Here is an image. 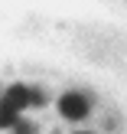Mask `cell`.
I'll return each mask as SVG.
<instances>
[{
	"label": "cell",
	"mask_w": 127,
	"mask_h": 134,
	"mask_svg": "<svg viewBox=\"0 0 127 134\" xmlns=\"http://www.w3.org/2000/svg\"><path fill=\"white\" fill-rule=\"evenodd\" d=\"M88 98L82 95V92H65L62 98H59V115L65 118V121H82L85 115H88Z\"/></svg>",
	"instance_id": "1"
},
{
	"label": "cell",
	"mask_w": 127,
	"mask_h": 134,
	"mask_svg": "<svg viewBox=\"0 0 127 134\" xmlns=\"http://www.w3.org/2000/svg\"><path fill=\"white\" fill-rule=\"evenodd\" d=\"M33 105V88L29 85H10L3 95V111H13V115H23V108Z\"/></svg>",
	"instance_id": "2"
},
{
	"label": "cell",
	"mask_w": 127,
	"mask_h": 134,
	"mask_svg": "<svg viewBox=\"0 0 127 134\" xmlns=\"http://www.w3.org/2000/svg\"><path fill=\"white\" fill-rule=\"evenodd\" d=\"M33 105H46V95L39 88H33Z\"/></svg>",
	"instance_id": "3"
},
{
	"label": "cell",
	"mask_w": 127,
	"mask_h": 134,
	"mask_svg": "<svg viewBox=\"0 0 127 134\" xmlns=\"http://www.w3.org/2000/svg\"><path fill=\"white\" fill-rule=\"evenodd\" d=\"M13 131H16V134H33V128H29V124H23V121H20V124H16Z\"/></svg>",
	"instance_id": "4"
},
{
	"label": "cell",
	"mask_w": 127,
	"mask_h": 134,
	"mask_svg": "<svg viewBox=\"0 0 127 134\" xmlns=\"http://www.w3.org/2000/svg\"><path fill=\"white\" fill-rule=\"evenodd\" d=\"M78 134H85V131H78Z\"/></svg>",
	"instance_id": "5"
}]
</instances>
